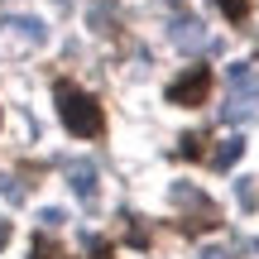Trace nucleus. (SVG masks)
<instances>
[{"mask_svg":"<svg viewBox=\"0 0 259 259\" xmlns=\"http://www.w3.org/2000/svg\"><path fill=\"white\" fill-rule=\"evenodd\" d=\"M53 101H58L63 125L72 130V139H101L106 135V111H101V101H96L92 92H82V87H72V82H58Z\"/></svg>","mask_w":259,"mask_h":259,"instance_id":"nucleus-1","label":"nucleus"},{"mask_svg":"<svg viewBox=\"0 0 259 259\" xmlns=\"http://www.w3.org/2000/svg\"><path fill=\"white\" fill-rule=\"evenodd\" d=\"M10 245V221H0V250Z\"/></svg>","mask_w":259,"mask_h":259,"instance_id":"nucleus-12","label":"nucleus"},{"mask_svg":"<svg viewBox=\"0 0 259 259\" xmlns=\"http://www.w3.org/2000/svg\"><path fill=\"white\" fill-rule=\"evenodd\" d=\"M96 259H111V250H106V245H96Z\"/></svg>","mask_w":259,"mask_h":259,"instance_id":"nucleus-13","label":"nucleus"},{"mask_svg":"<svg viewBox=\"0 0 259 259\" xmlns=\"http://www.w3.org/2000/svg\"><path fill=\"white\" fill-rule=\"evenodd\" d=\"M178 154H183V158H202V135H183Z\"/></svg>","mask_w":259,"mask_h":259,"instance_id":"nucleus-9","label":"nucleus"},{"mask_svg":"<svg viewBox=\"0 0 259 259\" xmlns=\"http://www.w3.org/2000/svg\"><path fill=\"white\" fill-rule=\"evenodd\" d=\"M211 87H216L211 67L197 63L192 72H183L173 87H168V106H187V111H192V106H206V101H211Z\"/></svg>","mask_w":259,"mask_h":259,"instance_id":"nucleus-2","label":"nucleus"},{"mask_svg":"<svg viewBox=\"0 0 259 259\" xmlns=\"http://www.w3.org/2000/svg\"><path fill=\"white\" fill-rule=\"evenodd\" d=\"M173 38H178V44H202V29H197V19H178V24H173Z\"/></svg>","mask_w":259,"mask_h":259,"instance_id":"nucleus-6","label":"nucleus"},{"mask_svg":"<svg viewBox=\"0 0 259 259\" xmlns=\"http://www.w3.org/2000/svg\"><path fill=\"white\" fill-rule=\"evenodd\" d=\"M216 10H221L231 24H245V19H250V0H216Z\"/></svg>","mask_w":259,"mask_h":259,"instance_id":"nucleus-5","label":"nucleus"},{"mask_svg":"<svg viewBox=\"0 0 259 259\" xmlns=\"http://www.w3.org/2000/svg\"><path fill=\"white\" fill-rule=\"evenodd\" d=\"M53 254H58V245L48 240V235H38V240L29 245V259H53Z\"/></svg>","mask_w":259,"mask_h":259,"instance_id":"nucleus-8","label":"nucleus"},{"mask_svg":"<svg viewBox=\"0 0 259 259\" xmlns=\"http://www.w3.org/2000/svg\"><path fill=\"white\" fill-rule=\"evenodd\" d=\"M240 154H245V139H240V135H226L221 144H216L211 163H216V168H231V163H235V158H240Z\"/></svg>","mask_w":259,"mask_h":259,"instance_id":"nucleus-3","label":"nucleus"},{"mask_svg":"<svg viewBox=\"0 0 259 259\" xmlns=\"http://www.w3.org/2000/svg\"><path fill=\"white\" fill-rule=\"evenodd\" d=\"M10 24H15V34H19V38H34V44L44 38V24H38V19H10Z\"/></svg>","mask_w":259,"mask_h":259,"instance_id":"nucleus-7","label":"nucleus"},{"mask_svg":"<svg viewBox=\"0 0 259 259\" xmlns=\"http://www.w3.org/2000/svg\"><path fill=\"white\" fill-rule=\"evenodd\" d=\"M67 183H72L82 197H96V168H92V163H77L72 173H67Z\"/></svg>","mask_w":259,"mask_h":259,"instance_id":"nucleus-4","label":"nucleus"},{"mask_svg":"<svg viewBox=\"0 0 259 259\" xmlns=\"http://www.w3.org/2000/svg\"><path fill=\"white\" fill-rule=\"evenodd\" d=\"M130 245H135V250H144V245H149V231H144V226H130Z\"/></svg>","mask_w":259,"mask_h":259,"instance_id":"nucleus-10","label":"nucleus"},{"mask_svg":"<svg viewBox=\"0 0 259 259\" xmlns=\"http://www.w3.org/2000/svg\"><path fill=\"white\" fill-rule=\"evenodd\" d=\"M0 192H5V197H10V202H15V197H19V187H15V183H10V178H5V173H0Z\"/></svg>","mask_w":259,"mask_h":259,"instance_id":"nucleus-11","label":"nucleus"}]
</instances>
